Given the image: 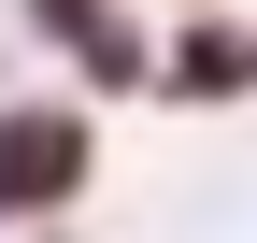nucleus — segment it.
Segmentation results:
<instances>
[{"mask_svg": "<svg viewBox=\"0 0 257 243\" xmlns=\"http://www.w3.org/2000/svg\"><path fill=\"white\" fill-rule=\"evenodd\" d=\"M229 86H257V43H229V29H186V43H172V100H229Z\"/></svg>", "mask_w": 257, "mask_h": 243, "instance_id": "2", "label": "nucleus"}, {"mask_svg": "<svg viewBox=\"0 0 257 243\" xmlns=\"http://www.w3.org/2000/svg\"><path fill=\"white\" fill-rule=\"evenodd\" d=\"M86 186V114L72 100H15L0 114V215H43Z\"/></svg>", "mask_w": 257, "mask_h": 243, "instance_id": "1", "label": "nucleus"}]
</instances>
